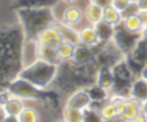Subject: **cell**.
Listing matches in <instances>:
<instances>
[{
    "instance_id": "4316f807",
    "label": "cell",
    "mask_w": 147,
    "mask_h": 122,
    "mask_svg": "<svg viewBox=\"0 0 147 122\" xmlns=\"http://www.w3.org/2000/svg\"><path fill=\"white\" fill-rule=\"evenodd\" d=\"M18 122H40L41 114L34 106H25L17 115Z\"/></svg>"
},
{
    "instance_id": "52a82bcc",
    "label": "cell",
    "mask_w": 147,
    "mask_h": 122,
    "mask_svg": "<svg viewBox=\"0 0 147 122\" xmlns=\"http://www.w3.org/2000/svg\"><path fill=\"white\" fill-rule=\"evenodd\" d=\"M92 100L90 98V95L85 88H77L72 90L65 98L63 106L76 108L79 111H85L90 107Z\"/></svg>"
},
{
    "instance_id": "8d00e7d4",
    "label": "cell",
    "mask_w": 147,
    "mask_h": 122,
    "mask_svg": "<svg viewBox=\"0 0 147 122\" xmlns=\"http://www.w3.org/2000/svg\"><path fill=\"white\" fill-rule=\"evenodd\" d=\"M3 122H18V117L15 115H7Z\"/></svg>"
},
{
    "instance_id": "836d02e7",
    "label": "cell",
    "mask_w": 147,
    "mask_h": 122,
    "mask_svg": "<svg viewBox=\"0 0 147 122\" xmlns=\"http://www.w3.org/2000/svg\"><path fill=\"white\" fill-rule=\"evenodd\" d=\"M138 76H140V78H142L144 80H146V81H147V64H145V65L140 68Z\"/></svg>"
},
{
    "instance_id": "1f68e13d",
    "label": "cell",
    "mask_w": 147,
    "mask_h": 122,
    "mask_svg": "<svg viewBox=\"0 0 147 122\" xmlns=\"http://www.w3.org/2000/svg\"><path fill=\"white\" fill-rule=\"evenodd\" d=\"M136 3L140 11H147V0H136Z\"/></svg>"
},
{
    "instance_id": "9c48e42d",
    "label": "cell",
    "mask_w": 147,
    "mask_h": 122,
    "mask_svg": "<svg viewBox=\"0 0 147 122\" xmlns=\"http://www.w3.org/2000/svg\"><path fill=\"white\" fill-rule=\"evenodd\" d=\"M111 67H113V72L115 75V81L124 82V83H131L138 76V74L134 72V70L130 65L126 57L118 60Z\"/></svg>"
},
{
    "instance_id": "603a6c76",
    "label": "cell",
    "mask_w": 147,
    "mask_h": 122,
    "mask_svg": "<svg viewBox=\"0 0 147 122\" xmlns=\"http://www.w3.org/2000/svg\"><path fill=\"white\" fill-rule=\"evenodd\" d=\"M75 43L68 42V41H61L60 44L55 48L57 57L60 59L61 63H65V62H71L74 54H75V49H76Z\"/></svg>"
},
{
    "instance_id": "e575fe53",
    "label": "cell",
    "mask_w": 147,
    "mask_h": 122,
    "mask_svg": "<svg viewBox=\"0 0 147 122\" xmlns=\"http://www.w3.org/2000/svg\"><path fill=\"white\" fill-rule=\"evenodd\" d=\"M88 1L94 2V3H96V5L101 6V7H106V6L110 5V2H111V0H88Z\"/></svg>"
},
{
    "instance_id": "5b68a950",
    "label": "cell",
    "mask_w": 147,
    "mask_h": 122,
    "mask_svg": "<svg viewBox=\"0 0 147 122\" xmlns=\"http://www.w3.org/2000/svg\"><path fill=\"white\" fill-rule=\"evenodd\" d=\"M140 36L141 35L133 34V33L126 31L122 25H118V26L115 27V32H114L111 41L117 46V48L125 56H127L132 51L134 46L137 44V42L140 39Z\"/></svg>"
},
{
    "instance_id": "d6a6232c",
    "label": "cell",
    "mask_w": 147,
    "mask_h": 122,
    "mask_svg": "<svg viewBox=\"0 0 147 122\" xmlns=\"http://www.w3.org/2000/svg\"><path fill=\"white\" fill-rule=\"evenodd\" d=\"M129 122H147V117L144 114H138L137 116H134L132 120H130Z\"/></svg>"
},
{
    "instance_id": "f1b7e54d",
    "label": "cell",
    "mask_w": 147,
    "mask_h": 122,
    "mask_svg": "<svg viewBox=\"0 0 147 122\" xmlns=\"http://www.w3.org/2000/svg\"><path fill=\"white\" fill-rule=\"evenodd\" d=\"M83 116H84V111L62 106L61 117H63L67 122H83Z\"/></svg>"
},
{
    "instance_id": "8fae6325",
    "label": "cell",
    "mask_w": 147,
    "mask_h": 122,
    "mask_svg": "<svg viewBox=\"0 0 147 122\" xmlns=\"http://www.w3.org/2000/svg\"><path fill=\"white\" fill-rule=\"evenodd\" d=\"M37 47L38 42L36 38H25L21 48V62L22 67L30 65L31 63L36 62L38 59L37 56Z\"/></svg>"
},
{
    "instance_id": "7c38bea8",
    "label": "cell",
    "mask_w": 147,
    "mask_h": 122,
    "mask_svg": "<svg viewBox=\"0 0 147 122\" xmlns=\"http://www.w3.org/2000/svg\"><path fill=\"white\" fill-rule=\"evenodd\" d=\"M78 36H79V43L88 46L91 48H95L96 46L100 44L94 25L87 23L80 25L78 27Z\"/></svg>"
},
{
    "instance_id": "44dd1931",
    "label": "cell",
    "mask_w": 147,
    "mask_h": 122,
    "mask_svg": "<svg viewBox=\"0 0 147 122\" xmlns=\"http://www.w3.org/2000/svg\"><path fill=\"white\" fill-rule=\"evenodd\" d=\"M85 89L87 90V92L90 95V98L93 103H105L109 99V97L111 95V92L109 90L102 88L101 86L96 84L95 82L87 86Z\"/></svg>"
},
{
    "instance_id": "ac0fdd59",
    "label": "cell",
    "mask_w": 147,
    "mask_h": 122,
    "mask_svg": "<svg viewBox=\"0 0 147 122\" xmlns=\"http://www.w3.org/2000/svg\"><path fill=\"white\" fill-rule=\"evenodd\" d=\"M92 60H94V48L78 43L76 46L75 54H74L71 62L77 64V65H82V64L90 63Z\"/></svg>"
},
{
    "instance_id": "9a60e30c",
    "label": "cell",
    "mask_w": 147,
    "mask_h": 122,
    "mask_svg": "<svg viewBox=\"0 0 147 122\" xmlns=\"http://www.w3.org/2000/svg\"><path fill=\"white\" fill-rule=\"evenodd\" d=\"M121 25L126 31H129L133 34H137V35H141V32H142L146 24H145L142 17L140 16V14L137 13V14H131V15L123 16Z\"/></svg>"
},
{
    "instance_id": "ba28073f",
    "label": "cell",
    "mask_w": 147,
    "mask_h": 122,
    "mask_svg": "<svg viewBox=\"0 0 147 122\" xmlns=\"http://www.w3.org/2000/svg\"><path fill=\"white\" fill-rule=\"evenodd\" d=\"M57 19L67 25L79 27L84 22V9L76 3L65 5Z\"/></svg>"
},
{
    "instance_id": "8992f818",
    "label": "cell",
    "mask_w": 147,
    "mask_h": 122,
    "mask_svg": "<svg viewBox=\"0 0 147 122\" xmlns=\"http://www.w3.org/2000/svg\"><path fill=\"white\" fill-rule=\"evenodd\" d=\"M130 65L134 70L137 74H139L140 68L147 64V38L140 36L137 44L132 49V51L126 56Z\"/></svg>"
},
{
    "instance_id": "484cf974",
    "label": "cell",
    "mask_w": 147,
    "mask_h": 122,
    "mask_svg": "<svg viewBox=\"0 0 147 122\" xmlns=\"http://www.w3.org/2000/svg\"><path fill=\"white\" fill-rule=\"evenodd\" d=\"M118 108H119V105L114 103L113 100L108 99L107 101H105L101 106V108L99 109V113L102 117L103 121H107L109 122L110 120H113L116 115H118Z\"/></svg>"
},
{
    "instance_id": "ab89813d",
    "label": "cell",
    "mask_w": 147,
    "mask_h": 122,
    "mask_svg": "<svg viewBox=\"0 0 147 122\" xmlns=\"http://www.w3.org/2000/svg\"><path fill=\"white\" fill-rule=\"evenodd\" d=\"M139 14H140V16L142 17L145 24H147V11H139Z\"/></svg>"
},
{
    "instance_id": "cb8c5ba5",
    "label": "cell",
    "mask_w": 147,
    "mask_h": 122,
    "mask_svg": "<svg viewBox=\"0 0 147 122\" xmlns=\"http://www.w3.org/2000/svg\"><path fill=\"white\" fill-rule=\"evenodd\" d=\"M37 56H38V59H42V60H46L48 63L56 64V65H60L61 64V62H60V59L57 57V54H56L55 48L47 47V46H44V44L38 43V47H37Z\"/></svg>"
},
{
    "instance_id": "f546056e",
    "label": "cell",
    "mask_w": 147,
    "mask_h": 122,
    "mask_svg": "<svg viewBox=\"0 0 147 122\" xmlns=\"http://www.w3.org/2000/svg\"><path fill=\"white\" fill-rule=\"evenodd\" d=\"M83 122H103L100 113L95 109L87 108L84 111V116H83Z\"/></svg>"
},
{
    "instance_id": "5bb4252c",
    "label": "cell",
    "mask_w": 147,
    "mask_h": 122,
    "mask_svg": "<svg viewBox=\"0 0 147 122\" xmlns=\"http://www.w3.org/2000/svg\"><path fill=\"white\" fill-rule=\"evenodd\" d=\"M94 82L111 92V89H113L114 83H115V75L113 72V67L111 66H105V65L99 66L96 74H95V81Z\"/></svg>"
},
{
    "instance_id": "60d3db41",
    "label": "cell",
    "mask_w": 147,
    "mask_h": 122,
    "mask_svg": "<svg viewBox=\"0 0 147 122\" xmlns=\"http://www.w3.org/2000/svg\"><path fill=\"white\" fill-rule=\"evenodd\" d=\"M61 1L65 5H71V3H76L78 0H61Z\"/></svg>"
},
{
    "instance_id": "ffe728a7",
    "label": "cell",
    "mask_w": 147,
    "mask_h": 122,
    "mask_svg": "<svg viewBox=\"0 0 147 122\" xmlns=\"http://www.w3.org/2000/svg\"><path fill=\"white\" fill-rule=\"evenodd\" d=\"M130 97L144 101L147 99V81L137 76L130 84Z\"/></svg>"
},
{
    "instance_id": "4fadbf2b",
    "label": "cell",
    "mask_w": 147,
    "mask_h": 122,
    "mask_svg": "<svg viewBox=\"0 0 147 122\" xmlns=\"http://www.w3.org/2000/svg\"><path fill=\"white\" fill-rule=\"evenodd\" d=\"M118 113L124 119H126L127 121H130L134 116H137L138 114L141 113V101L138 100V99H134L132 97H127L119 105Z\"/></svg>"
},
{
    "instance_id": "277c9868",
    "label": "cell",
    "mask_w": 147,
    "mask_h": 122,
    "mask_svg": "<svg viewBox=\"0 0 147 122\" xmlns=\"http://www.w3.org/2000/svg\"><path fill=\"white\" fill-rule=\"evenodd\" d=\"M126 57L117 46L110 40L108 42L100 43L94 48V60L99 66H114L118 60Z\"/></svg>"
},
{
    "instance_id": "4dcf8cb0",
    "label": "cell",
    "mask_w": 147,
    "mask_h": 122,
    "mask_svg": "<svg viewBox=\"0 0 147 122\" xmlns=\"http://www.w3.org/2000/svg\"><path fill=\"white\" fill-rule=\"evenodd\" d=\"M134 0H111L110 5L113 7H115L117 10H119L121 13H123Z\"/></svg>"
},
{
    "instance_id": "74e56055",
    "label": "cell",
    "mask_w": 147,
    "mask_h": 122,
    "mask_svg": "<svg viewBox=\"0 0 147 122\" xmlns=\"http://www.w3.org/2000/svg\"><path fill=\"white\" fill-rule=\"evenodd\" d=\"M7 116V113H6V109L3 106L0 105V122H3V120L6 119Z\"/></svg>"
},
{
    "instance_id": "7402d4cb",
    "label": "cell",
    "mask_w": 147,
    "mask_h": 122,
    "mask_svg": "<svg viewBox=\"0 0 147 122\" xmlns=\"http://www.w3.org/2000/svg\"><path fill=\"white\" fill-rule=\"evenodd\" d=\"M122 19H123V14L119 10H117L115 7H113L111 5L103 7V14H102V21L103 22L116 27V26L121 25Z\"/></svg>"
},
{
    "instance_id": "d590c367",
    "label": "cell",
    "mask_w": 147,
    "mask_h": 122,
    "mask_svg": "<svg viewBox=\"0 0 147 122\" xmlns=\"http://www.w3.org/2000/svg\"><path fill=\"white\" fill-rule=\"evenodd\" d=\"M109 122H129V121H127L126 119H124V117H123L121 114H118V115H116V116H115L113 120H110Z\"/></svg>"
},
{
    "instance_id": "d4e9b609",
    "label": "cell",
    "mask_w": 147,
    "mask_h": 122,
    "mask_svg": "<svg viewBox=\"0 0 147 122\" xmlns=\"http://www.w3.org/2000/svg\"><path fill=\"white\" fill-rule=\"evenodd\" d=\"M94 27H95V31H96V34H98L100 43L108 42V41H110L113 39V35H114V32H115V27L111 26L110 24L101 21L98 24H95Z\"/></svg>"
},
{
    "instance_id": "2e32d148",
    "label": "cell",
    "mask_w": 147,
    "mask_h": 122,
    "mask_svg": "<svg viewBox=\"0 0 147 122\" xmlns=\"http://www.w3.org/2000/svg\"><path fill=\"white\" fill-rule=\"evenodd\" d=\"M84 21L87 24L95 25L99 22L102 21V14H103V7L87 1V3L84 6Z\"/></svg>"
},
{
    "instance_id": "7a4b0ae2",
    "label": "cell",
    "mask_w": 147,
    "mask_h": 122,
    "mask_svg": "<svg viewBox=\"0 0 147 122\" xmlns=\"http://www.w3.org/2000/svg\"><path fill=\"white\" fill-rule=\"evenodd\" d=\"M59 66L60 65L52 64L42 59H37L30 65L22 67L17 75L28 80L37 88L47 90L52 87L57 76Z\"/></svg>"
},
{
    "instance_id": "f35d334b",
    "label": "cell",
    "mask_w": 147,
    "mask_h": 122,
    "mask_svg": "<svg viewBox=\"0 0 147 122\" xmlns=\"http://www.w3.org/2000/svg\"><path fill=\"white\" fill-rule=\"evenodd\" d=\"M141 114H144L147 117V99L141 101Z\"/></svg>"
},
{
    "instance_id": "6da1fadb",
    "label": "cell",
    "mask_w": 147,
    "mask_h": 122,
    "mask_svg": "<svg viewBox=\"0 0 147 122\" xmlns=\"http://www.w3.org/2000/svg\"><path fill=\"white\" fill-rule=\"evenodd\" d=\"M16 15L25 38H36L41 29L53 24L57 19L52 7L21 8L16 9Z\"/></svg>"
},
{
    "instance_id": "3957f363",
    "label": "cell",
    "mask_w": 147,
    "mask_h": 122,
    "mask_svg": "<svg viewBox=\"0 0 147 122\" xmlns=\"http://www.w3.org/2000/svg\"><path fill=\"white\" fill-rule=\"evenodd\" d=\"M5 87L11 93V96L18 97L25 101H42L45 90L37 88L20 75H16L9 80Z\"/></svg>"
},
{
    "instance_id": "b9f144b4",
    "label": "cell",
    "mask_w": 147,
    "mask_h": 122,
    "mask_svg": "<svg viewBox=\"0 0 147 122\" xmlns=\"http://www.w3.org/2000/svg\"><path fill=\"white\" fill-rule=\"evenodd\" d=\"M54 122H67V121H65L63 117H59V119H56Z\"/></svg>"
},
{
    "instance_id": "d6986e66",
    "label": "cell",
    "mask_w": 147,
    "mask_h": 122,
    "mask_svg": "<svg viewBox=\"0 0 147 122\" xmlns=\"http://www.w3.org/2000/svg\"><path fill=\"white\" fill-rule=\"evenodd\" d=\"M61 0H14L13 7L16 9L21 8H42L52 7L54 8Z\"/></svg>"
},
{
    "instance_id": "30bf717a",
    "label": "cell",
    "mask_w": 147,
    "mask_h": 122,
    "mask_svg": "<svg viewBox=\"0 0 147 122\" xmlns=\"http://www.w3.org/2000/svg\"><path fill=\"white\" fill-rule=\"evenodd\" d=\"M36 40L38 43L47 46V47H52V48H56L60 42L62 41V38L57 31V29L55 27L54 23L41 29L37 35H36Z\"/></svg>"
},
{
    "instance_id": "7bdbcfd3",
    "label": "cell",
    "mask_w": 147,
    "mask_h": 122,
    "mask_svg": "<svg viewBox=\"0 0 147 122\" xmlns=\"http://www.w3.org/2000/svg\"><path fill=\"white\" fill-rule=\"evenodd\" d=\"M103 122H107V121H103Z\"/></svg>"
},
{
    "instance_id": "e0dca14e",
    "label": "cell",
    "mask_w": 147,
    "mask_h": 122,
    "mask_svg": "<svg viewBox=\"0 0 147 122\" xmlns=\"http://www.w3.org/2000/svg\"><path fill=\"white\" fill-rule=\"evenodd\" d=\"M54 25L57 29V31H59V33H60V35L62 38V41H68V42L75 43V44H78L79 43L78 27L67 25V24L62 23L59 19H56L54 22Z\"/></svg>"
},
{
    "instance_id": "83f0119b",
    "label": "cell",
    "mask_w": 147,
    "mask_h": 122,
    "mask_svg": "<svg viewBox=\"0 0 147 122\" xmlns=\"http://www.w3.org/2000/svg\"><path fill=\"white\" fill-rule=\"evenodd\" d=\"M25 106H26L25 105V100H23V99H21L18 97L11 96V98L6 103V105L3 107L6 109L7 115H15V116H17Z\"/></svg>"
}]
</instances>
